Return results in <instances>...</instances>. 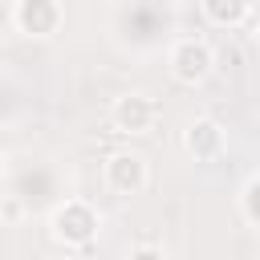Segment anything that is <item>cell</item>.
I'll list each match as a JSON object with an SVG mask.
<instances>
[{
  "mask_svg": "<svg viewBox=\"0 0 260 260\" xmlns=\"http://www.w3.org/2000/svg\"><path fill=\"white\" fill-rule=\"evenodd\" d=\"M49 236L65 248H89L98 236V211L85 199H65L49 215Z\"/></svg>",
  "mask_w": 260,
  "mask_h": 260,
  "instance_id": "cell-1",
  "label": "cell"
},
{
  "mask_svg": "<svg viewBox=\"0 0 260 260\" xmlns=\"http://www.w3.org/2000/svg\"><path fill=\"white\" fill-rule=\"evenodd\" d=\"M167 65H171V77H175L179 85H199V81L211 77V69H215V53H211L207 41H199V37H183V41H175Z\"/></svg>",
  "mask_w": 260,
  "mask_h": 260,
  "instance_id": "cell-2",
  "label": "cell"
},
{
  "mask_svg": "<svg viewBox=\"0 0 260 260\" xmlns=\"http://www.w3.org/2000/svg\"><path fill=\"white\" fill-rule=\"evenodd\" d=\"M61 20H65L61 0H16V8H12V24H16V32L37 37V41L53 37V32L61 28Z\"/></svg>",
  "mask_w": 260,
  "mask_h": 260,
  "instance_id": "cell-3",
  "label": "cell"
},
{
  "mask_svg": "<svg viewBox=\"0 0 260 260\" xmlns=\"http://www.w3.org/2000/svg\"><path fill=\"white\" fill-rule=\"evenodd\" d=\"M110 122H114V130H122V134H150L154 122H158V106H154V98H146V93H122V98H114V106H110Z\"/></svg>",
  "mask_w": 260,
  "mask_h": 260,
  "instance_id": "cell-4",
  "label": "cell"
},
{
  "mask_svg": "<svg viewBox=\"0 0 260 260\" xmlns=\"http://www.w3.org/2000/svg\"><path fill=\"white\" fill-rule=\"evenodd\" d=\"M146 183H150V167L142 154L118 150L106 158V187L114 195H138V191H146Z\"/></svg>",
  "mask_w": 260,
  "mask_h": 260,
  "instance_id": "cell-5",
  "label": "cell"
},
{
  "mask_svg": "<svg viewBox=\"0 0 260 260\" xmlns=\"http://www.w3.org/2000/svg\"><path fill=\"white\" fill-rule=\"evenodd\" d=\"M228 138H223V126L215 118H195L187 130H183V150L195 158V162H215L223 154Z\"/></svg>",
  "mask_w": 260,
  "mask_h": 260,
  "instance_id": "cell-6",
  "label": "cell"
},
{
  "mask_svg": "<svg viewBox=\"0 0 260 260\" xmlns=\"http://www.w3.org/2000/svg\"><path fill=\"white\" fill-rule=\"evenodd\" d=\"M203 16L219 28H240L252 16V0H203Z\"/></svg>",
  "mask_w": 260,
  "mask_h": 260,
  "instance_id": "cell-7",
  "label": "cell"
},
{
  "mask_svg": "<svg viewBox=\"0 0 260 260\" xmlns=\"http://www.w3.org/2000/svg\"><path fill=\"white\" fill-rule=\"evenodd\" d=\"M244 215L260 228V179H252V183L244 187Z\"/></svg>",
  "mask_w": 260,
  "mask_h": 260,
  "instance_id": "cell-8",
  "label": "cell"
},
{
  "mask_svg": "<svg viewBox=\"0 0 260 260\" xmlns=\"http://www.w3.org/2000/svg\"><path fill=\"white\" fill-rule=\"evenodd\" d=\"M130 256H162V248H154V244H134Z\"/></svg>",
  "mask_w": 260,
  "mask_h": 260,
  "instance_id": "cell-9",
  "label": "cell"
},
{
  "mask_svg": "<svg viewBox=\"0 0 260 260\" xmlns=\"http://www.w3.org/2000/svg\"><path fill=\"white\" fill-rule=\"evenodd\" d=\"M252 45H256V53H260V20H256V28H252Z\"/></svg>",
  "mask_w": 260,
  "mask_h": 260,
  "instance_id": "cell-10",
  "label": "cell"
},
{
  "mask_svg": "<svg viewBox=\"0 0 260 260\" xmlns=\"http://www.w3.org/2000/svg\"><path fill=\"white\" fill-rule=\"evenodd\" d=\"M0 175H4V150H0Z\"/></svg>",
  "mask_w": 260,
  "mask_h": 260,
  "instance_id": "cell-11",
  "label": "cell"
}]
</instances>
